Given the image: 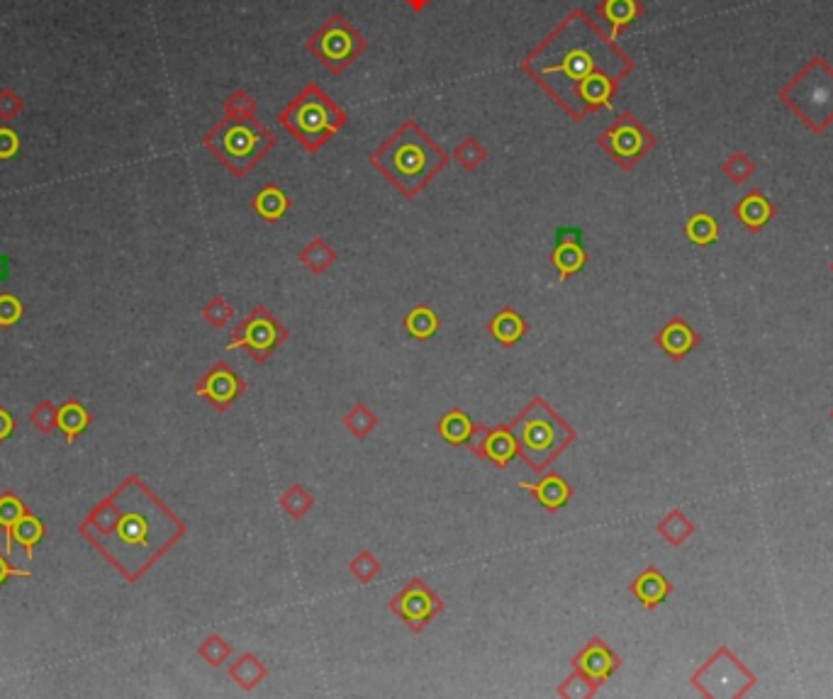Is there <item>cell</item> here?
Masks as SVG:
<instances>
[{
    "mask_svg": "<svg viewBox=\"0 0 833 699\" xmlns=\"http://www.w3.org/2000/svg\"><path fill=\"white\" fill-rule=\"evenodd\" d=\"M522 69L580 122L612 105L619 83L634 71V61L585 10H573L531 49Z\"/></svg>",
    "mask_w": 833,
    "mask_h": 699,
    "instance_id": "6da1fadb",
    "label": "cell"
},
{
    "mask_svg": "<svg viewBox=\"0 0 833 699\" xmlns=\"http://www.w3.org/2000/svg\"><path fill=\"white\" fill-rule=\"evenodd\" d=\"M120 495L125 502L120 505V522L113 529L115 551H110V556L130 578H139L186 534V524L137 480H130Z\"/></svg>",
    "mask_w": 833,
    "mask_h": 699,
    "instance_id": "7a4b0ae2",
    "label": "cell"
},
{
    "mask_svg": "<svg viewBox=\"0 0 833 699\" xmlns=\"http://www.w3.org/2000/svg\"><path fill=\"white\" fill-rule=\"evenodd\" d=\"M276 142V134L264 122L256 120V103L247 91L229 95L225 100V117L203 137V147L234 178L247 176L261 159H266Z\"/></svg>",
    "mask_w": 833,
    "mask_h": 699,
    "instance_id": "3957f363",
    "label": "cell"
},
{
    "mask_svg": "<svg viewBox=\"0 0 833 699\" xmlns=\"http://www.w3.org/2000/svg\"><path fill=\"white\" fill-rule=\"evenodd\" d=\"M371 166L405 198H417L449 166V154L415 120H405L373 152Z\"/></svg>",
    "mask_w": 833,
    "mask_h": 699,
    "instance_id": "277c9868",
    "label": "cell"
},
{
    "mask_svg": "<svg viewBox=\"0 0 833 699\" xmlns=\"http://www.w3.org/2000/svg\"><path fill=\"white\" fill-rule=\"evenodd\" d=\"M510 429L517 439L519 456L534 473L549 471L553 461L578 441L573 424L558 415L544 397L529 400L510 422Z\"/></svg>",
    "mask_w": 833,
    "mask_h": 699,
    "instance_id": "5b68a950",
    "label": "cell"
},
{
    "mask_svg": "<svg viewBox=\"0 0 833 699\" xmlns=\"http://www.w3.org/2000/svg\"><path fill=\"white\" fill-rule=\"evenodd\" d=\"M349 115L317 83L307 86L278 113V122L310 154H317L346 125Z\"/></svg>",
    "mask_w": 833,
    "mask_h": 699,
    "instance_id": "8992f818",
    "label": "cell"
},
{
    "mask_svg": "<svg viewBox=\"0 0 833 699\" xmlns=\"http://www.w3.org/2000/svg\"><path fill=\"white\" fill-rule=\"evenodd\" d=\"M777 98L814 134H824L833 125V66L824 57L809 59Z\"/></svg>",
    "mask_w": 833,
    "mask_h": 699,
    "instance_id": "52a82bcc",
    "label": "cell"
},
{
    "mask_svg": "<svg viewBox=\"0 0 833 699\" xmlns=\"http://www.w3.org/2000/svg\"><path fill=\"white\" fill-rule=\"evenodd\" d=\"M692 687L707 699H739L756 687V673L734 656L729 646H719L704 665L692 673Z\"/></svg>",
    "mask_w": 833,
    "mask_h": 699,
    "instance_id": "ba28073f",
    "label": "cell"
},
{
    "mask_svg": "<svg viewBox=\"0 0 833 699\" xmlns=\"http://www.w3.org/2000/svg\"><path fill=\"white\" fill-rule=\"evenodd\" d=\"M366 47V37L344 15H332L315 35L307 39V49L312 52V57L320 59L332 74L349 69L366 52Z\"/></svg>",
    "mask_w": 833,
    "mask_h": 699,
    "instance_id": "9c48e42d",
    "label": "cell"
},
{
    "mask_svg": "<svg viewBox=\"0 0 833 699\" xmlns=\"http://www.w3.org/2000/svg\"><path fill=\"white\" fill-rule=\"evenodd\" d=\"M288 339V327L268 307L256 305L242 322L234 324L227 349H244L256 363H266Z\"/></svg>",
    "mask_w": 833,
    "mask_h": 699,
    "instance_id": "30bf717a",
    "label": "cell"
},
{
    "mask_svg": "<svg viewBox=\"0 0 833 699\" xmlns=\"http://www.w3.org/2000/svg\"><path fill=\"white\" fill-rule=\"evenodd\" d=\"M597 144L619 169L631 171L656 149V134L636 115L622 113L597 137Z\"/></svg>",
    "mask_w": 833,
    "mask_h": 699,
    "instance_id": "8fae6325",
    "label": "cell"
},
{
    "mask_svg": "<svg viewBox=\"0 0 833 699\" xmlns=\"http://www.w3.org/2000/svg\"><path fill=\"white\" fill-rule=\"evenodd\" d=\"M446 605L436 590H432L422 578H412L398 595L390 600V612L400 619L412 634H422L429 624L444 612Z\"/></svg>",
    "mask_w": 833,
    "mask_h": 699,
    "instance_id": "7c38bea8",
    "label": "cell"
},
{
    "mask_svg": "<svg viewBox=\"0 0 833 699\" xmlns=\"http://www.w3.org/2000/svg\"><path fill=\"white\" fill-rule=\"evenodd\" d=\"M468 449L475 458L495 463V468H507L514 461V456H519L517 439H514L510 424H495V427L475 424Z\"/></svg>",
    "mask_w": 833,
    "mask_h": 699,
    "instance_id": "4fadbf2b",
    "label": "cell"
},
{
    "mask_svg": "<svg viewBox=\"0 0 833 699\" xmlns=\"http://www.w3.org/2000/svg\"><path fill=\"white\" fill-rule=\"evenodd\" d=\"M622 663H624L622 656H619V653L614 651V648L609 646L602 636H592V639L587 641L578 653H575L573 661H570L573 670H580V673H583L585 678L597 687V690H600V687L605 685V682H609V678L622 668Z\"/></svg>",
    "mask_w": 833,
    "mask_h": 699,
    "instance_id": "5bb4252c",
    "label": "cell"
},
{
    "mask_svg": "<svg viewBox=\"0 0 833 699\" xmlns=\"http://www.w3.org/2000/svg\"><path fill=\"white\" fill-rule=\"evenodd\" d=\"M244 390H247L244 378L239 376L229 363L220 361V363H215V366H212L203 378H200L198 388H195V395L205 397V400H208L217 412H225L239 400V397L244 395Z\"/></svg>",
    "mask_w": 833,
    "mask_h": 699,
    "instance_id": "9a60e30c",
    "label": "cell"
},
{
    "mask_svg": "<svg viewBox=\"0 0 833 699\" xmlns=\"http://www.w3.org/2000/svg\"><path fill=\"white\" fill-rule=\"evenodd\" d=\"M587 264V251L583 246V232L580 229H558L556 244L551 251V266L556 268L558 281H568L570 276L580 273Z\"/></svg>",
    "mask_w": 833,
    "mask_h": 699,
    "instance_id": "2e32d148",
    "label": "cell"
},
{
    "mask_svg": "<svg viewBox=\"0 0 833 699\" xmlns=\"http://www.w3.org/2000/svg\"><path fill=\"white\" fill-rule=\"evenodd\" d=\"M653 341H656L658 349H661L670 361L680 363V361H685L687 356L697 349V346H700L702 339H700V332H695L692 324H687L682 317H673V320H668L663 324L661 332L653 337Z\"/></svg>",
    "mask_w": 833,
    "mask_h": 699,
    "instance_id": "e0dca14e",
    "label": "cell"
},
{
    "mask_svg": "<svg viewBox=\"0 0 833 699\" xmlns=\"http://www.w3.org/2000/svg\"><path fill=\"white\" fill-rule=\"evenodd\" d=\"M519 488L531 492L534 500L539 502L546 512H553V514L561 512L563 507L573 500V492H575L573 485H570L561 473L553 471V468L541 473V478L536 480V483H519Z\"/></svg>",
    "mask_w": 833,
    "mask_h": 699,
    "instance_id": "ac0fdd59",
    "label": "cell"
},
{
    "mask_svg": "<svg viewBox=\"0 0 833 699\" xmlns=\"http://www.w3.org/2000/svg\"><path fill=\"white\" fill-rule=\"evenodd\" d=\"M629 592L636 597V602H639L641 607L656 609V607H661L670 595H673V583L665 578V573L661 568L648 566L636 575L634 583L629 585Z\"/></svg>",
    "mask_w": 833,
    "mask_h": 699,
    "instance_id": "d6986e66",
    "label": "cell"
},
{
    "mask_svg": "<svg viewBox=\"0 0 833 699\" xmlns=\"http://www.w3.org/2000/svg\"><path fill=\"white\" fill-rule=\"evenodd\" d=\"M734 215L748 232H760V229L768 227L770 220L775 217V205L765 193L751 190V193L743 195L739 203L734 205Z\"/></svg>",
    "mask_w": 833,
    "mask_h": 699,
    "instance_id": "ffe728a7",
    "label": "cell"
},
{
    "mask_svg": "<svg viewBox=\"0 0 833 699\" xmlns=\"http://www.w3.org/2000/svg\"><path fill=\"white\" fill-rule=\"evenodd\" d=\"M597 13L609 25V37L617 39L624 27H629L631 22H636L644 15V5L639 0H602L597 5Z\"/></svg>",
    "mask_w": 833,
    "mask_h": 699,
    "instance_id": "44dd1931",
    "label": "cell"
},
{
    "mask_svg": "<svg viewBox=\"0 0 833 699\" xmlns=\"http://www.w3.org/2000/svg\"><path fill=\"white\" fill-rule=\"evenodd\" d=\"M488 332H490V337L497 341V344H502V346H507V349H510V346L519 344V341L527 337L529 324L522 315H519L517 310H512V307H505V310H500L493 317V320H490Z\"/></svg>",
    "mask_w": 833,
    "mask_h": 699,
    "instance_id": "7402d4cb",
    "label": "cell"
},
{
    "mask_svg": "<svg viewBox=\"0 0 833 699\" xmlns=\"http://www.w3.org/2000/svg\"><path fill=\"white\" fill-rule=\"evenodd\" d=\"M436 432H439L441 439L451 446H468L471 436L475 432V422L468 415L466 410H449L446 415H441L439 424H436Z\"/></svg>",
    "mask_w": 833,
    "mask_h": 699,
    "instance_id": "603a6c76",
    "label": "cell"
},
{
    "mask_svg": "<svg viewBox=\"0 0 833 699\" xmlns=\"http://www.w3.org/2000/svg\"><path fill=\"white\" fill-rule=\"evenodd\" d=\"M229 678L237 682L242 690H256L268 678L266 663L254 653H242L232 665H229Z\"/></svg>",
    "mask_w": 833,
    "mask_h": 699,
    "instance_id": "cb8c5ba5",
    "label": "cell"
},
{
    "mask_svg": "<svg viewBox=\"0 0 833 699\" xmlns=\"http://www.w3.org/2000/svg\"><path fill=\"white\" fill-rule=\"evenodd\" d=\"M290 210V198L285 190H281L273 183H268L256 193L254 198V212L266 222H278L288 215Z\"/></svg>",
    "mask_w": 833,
    "mask_h": 699,
    "instance_id": "d4e9b609",
    "label": "cell"
},
{
    "mask_svg": "<svg viewBox=\"0 0 833 699\" xmlns=\"http://www.w3.org/2000/svg\"><path fill=\"white\" fill-rule=\"evenodd\" d=\"M656 531L665 544L678 548L685 544L692 534H695V522H692V519L680 510V507H675V510H670L661 522H658Z\"/></svg>",
    "mask_w": 833,
    "mask_h": 699,
    "instance_id": "484cf974",
    "label": "cell"
},
{
    "mask_svg": "<svg viewBox=\"0 0 833 699\" xmlns=\"http://www.w3.org/2000/svg\"><path fill=\"white\" fill-rule=\"evenodd\" d=\"M402 324H405V332L410 334L412 339L429 341L432 337H436V332H439L441 320L429 305H417L407 312L405 322Z\"/></svg>",
    "mask_w": 833,
    "mask_h": 699,
    "instance_id": "4316f807",
    "label": "cell"
},
{
    "mask_svg": "<svg viewBox=\"0 0 833 699\" xmlns=\"http://www.w3.org/2000/svg\"><path fill=\"white\" fill-rule=\"evenodd\" d=\"M298 259L307 271L322 276V273H327L329 268L334 266V261H337V251L329 246V242L324 237H315L310 244H305V249L300 251Z\"/></svg>",
    "mask_w": 833,
    "mask_h": 699,
    "instance_id": "83f0119b",
    "label": "cell"
},
{
    "mask_svg": "<svg viewBox=\"0 0 833 699\" xmlns=\"http://www.w3.org/2000/svg\"><path fill=\"white\" fill-rule=\"evenodd\" d=\"M719 232V222L714 220V215H709V212H695V215L685 222V237L690 239V244L700 246V249L717 244Z\"/></svg>",
    "mask_w": 833,
    "mask_h": 699,
    "instance_id": "f1b7e54d",
    "label": "cell"
},
{
    "mask_svg": "<svg viewBox=\"0 0 833 699\" xmlns=\"http://www.w3.org/2000/svg\"><path fill=\"white\" fill-rule=\"evenodd\" d=\"M341 424H344V429H349L351 436H356V439L363 441L378 429V415L366 405V402H359V405H354L349 412H346L344 419H341Z\"/></svg>",
    "mask_w": 833,
    "mask_h": 699,
    "instance_id": "f546056e",
    "label": "cell"
},
{
    "mask_svg": "<svg viewBox=\"0 0 833 699\" xmlns=\"http://www.w3.org/2000/svg\"><path fill=\"white\" fill-rule=\"evenodd\" d=\"M278 505H281V510L288 514L290 519H298L300 522V519H305L307 514L312 512V507H315V495L303 488V485H290V488L278 497Z\"/></svg>",
    "mask_w": 833,
    "mask_h": 699,
    "instance_id": "4dcf8cb0",
    "label": "cell"
},
{
    "mask_svg": "<svg viewBox=\"0 0 833 699\" xmlns=\"http://www.w3.org/2000/svg\"><path fill=\"white\" fill-rule=\"evenodd\" d=\"M25 517V507H22L20 500H15L13 495L0 497V527L5 529V553H13V531L18 527L20 519Z\"/></svg>",
    "mask_w": 833,
    "mask_h": 699,
    "instance_id": "1f68e13d",
    "label": "cell"
},
{
    "mask_svg": "<svg viewBox=\"0 0 833 699\" xmlns=\"http://www.w3.org/2000/svg\"><path fill=\"white\" fill-rule=\"evenodd\" d=\"M57 424H59L61 432L66 434V441H69V444H74L76 436L88 427V412L83 410L81 405H76V402H69V405H64L59 410Z\"/></svg>",
    "mask_w": 833,
    "mask_h": 699,
    "instance_id": "d6a6232c",
    "label": "cell"
},
{
    "mask_svg": "<svg viewBox=\"0 0 833 699\" xmlns=\"http://www.w3.org/2000/svg\"><path fill=\"white\" fill-rule=\"evenodd\" d=\"M721 173H724L731 183H736V186H743V183L751 181L753 173H756V161L746 152H736L721 164Z\"/></svg>",
    "mask_w": 833,
    "mask_h": 699,
    "instance_id": "836d02e7",
    "label": "cell"
},
{
    "mask_svg": "<svg viewBox=\"0 0 833 699\" xmlns=\"http://www.w3.org/2000/svg\"><path fill=\"white\" fill-rule=\"evenodd\" d=\"M380 568L383 566H380V561L371 551H359L349 561V573L354 575L361 585H371L380 575Z\"/></svg>",
    "mask_w": 833,
    "mask_h": 699,
    "instance_id": "e575fe53",
    "label": "cell"
},
{
    "mask_svg": "<svg viewBox=\"0 0 833 699\" xmlns=\"http://www.w3.org/2000/svg\"><path fill=\"white\" fill-rule=\"evenodd\" d=\"M454 159L466 171H475V169H478V166L485 164V159H488V152H485V147L478 142V139H475V137H466L456 147Z\"/></svg>",
    "mask_w": 833,
    "mask_h": 699,
    "instance_id": "d590c367",
    "label": "cell"
},
{
    "mask_svg": "<svg viewBox=\"0 0 833 699\" xmlns=\"http://www.w3.org/2000/svg\"><path fill=\"white\" fill-rule=\"evenodd\" d=\"M556 692H558V697H566V699H590V697H595L600 690H597V687L592 685V682L587 680L580 670H573V675H568V678L558 685Z\"/></svg>",
    "mask_w": 833,
    "mask_h": 699,
    "instance_id": "8d00e7d4",
    "label": "cell"
},
{
    "mask_svg": "<svg viewBox=\"0 0 833 699\" xmlns=\"http://www.w3.org/2000/svg\"><path fill=\"white\" fill-rule=\"evenodd\" d=\"M39 539H42V522L35 517H30V514H25L13 531V541H18L20 546H25L27 558H32V548L37 546Z\"/></svg>",
    "mask_w": 833,
    "mask_h": 699,
    "instance_id": "74e56055",
    "label": "cell"
},
{
    "mask_svg": "<svg viewBox=\"0 0 833 699\" xmlns=\"http://www.w3.org/2000/svg\"><path fill=\"white\" fill-rule=\"evenodd\" d=\"M198 653L203 656L205 663L212 665V668H217V665L227 663L229 658H232V643H227L222 636L212 634L203 641V646H200Z\"/></svg>",
    "mask_w": 833,
    "mask_h": 699,
    "instance_id": "f35d334b",
    "label": "cell"
},
{
    "mask_svg": "<svg viewBox=\"0 0 833 699\" xmlns=\"http://www.w3.org/2000/svg\"><path fill=\"white\" fill-rule=\"evenodd\" d=\"M203 315H205V320L212 324V327L222 329L234 320V307L229 305L225 298H220V295H217V298H212L208 307H205Z\"/></svg>",
    "mask_w": 833,
    "mask_h": 699,
    "instance_id": "ab89813d",
    "label": "cell"
},
{
    "mask_svg": "<svg viewBox=\"0 0 833 699\" xmlns=\"http://www.w3.org/2000/svg\"><path fill=\"white\" fill-rule=\"evenodd\" d=\"M25 113V100L13 88H0V120L10 122Z\"/></svg>",
    "mask_w": 833,
    "mask_h": 699,
    "instance_id": "60d3db41",
    "label": "cell"
},
{
    "mask_svg": "<svg viewBox=\"0 0 833 699\" xmlns=\"http://www.w3.org/2000/svg\"><path fill=\"white\" fill-rule=\"evenodd\" d=\"M22 317V303L15 295H0V332L5 327H13L15 322H20Z\"/></svg>",
    "mask_w": 833,
    "mask_h": 699,
    "instance_id": "b9f144b4",
    "label": "cell"
},
{
    "mask_svg": "<svg viewBox=\"0 0 833 699\" xmlns=\"http://www.w3.org/2000/svg\"><path fill=\"white\" fill-rule=\"evenodd\" d=\"M20 152V137L18 132L10 127H0V161H8Z\"/></svg>",
    "mask_w": 833,
    "mask_h": 699,
    "instance_id": "7bdbcfd3",
    "label": "cell"
},
{
    "mask_svg": "<svg viewBox=\"0 0 833 699\" xmlns=\"http://www.w3.org/2000/svg\"><path fill=\"white\" fill-rule=\"evenodd\" d=\"M8 575H20V578H30V570H20V568H13V566H8V563L3 561V558H0V585H3V580L8 578Z\"/></svg>",
    "mask_w": 833,
    "mask_h": 699,
    "instance_id": "ee69618b",
    "label": "cell"
},
{
    "mask_svg": "<svg viewBox=\"0 0 833 699\" xmlns=\"http://www.w3.org/2000/svg\"><path fill=\"white\" fill-rule=\"evenodd\" d=\"M10 434H13V417L0 407V441L8 439Z\"/></svg>",
    "mask_w": 833,
    "mask_h": 699,
    "instance_id": "f6af8a7d",
    "label": "cell"
},
{
    "mask_svg": "<svg viewBox=\"0 0 833 699\" xmlns=\"http://www.w3.org/2000/svg\"><path fill=\"white\" fill-rule=\"evenodd\" d=\"M407 3H410V5H412V8H415V10H422V8H424V5H427V3H429V0H407Z\"/></svg>",
    "mask_w": 833,
    "mask_h": 699,
    "instance_id": "bcb514c9",
    "label": "cell"
},
{
    "mask_svg": "<svg viewBox=\"0 0 833 699\" xmlns=\"http://www.w3.org/2000/svg\"><path fill=\"white\" fill-rule=\"evenodd\" d=\"M829 417H831V422H833V410H831V415H829Z\"/></svg>",
    "mask_w": 833,
    "mask_h": 699,
    "instance_id": "7dc6e473",
    "label": "cell"
},
{
    "mask_svg": "<svg viewBox=\"0 0 833 699\" xmlns=\"http://www.w3.org/2000/svg\"><path fill=\"white\" fill-rule=\"evenodd\" d=\"M831 273H833V261H831Z\"/></svg>",
    "mask_w": 833,
    "mask_h": 699,
    "instance_id": "c3c4849f",
    "label": "cell"
}]
</instances>
